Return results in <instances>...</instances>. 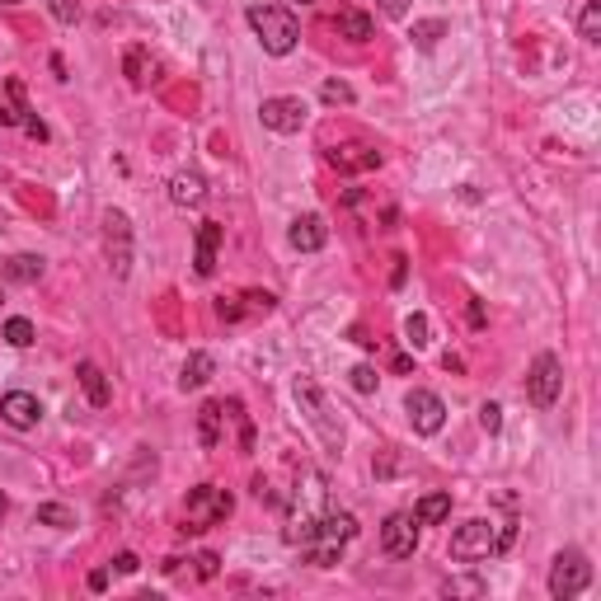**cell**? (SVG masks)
Instances as JSON below:
<instances>
[{"label": "cell", "instance_id": "cell-1", "mask_svg": "<svg viewBox=\"0 0 601 601\" xmlns=\"http://www.w3.org/2000/svg\"><path fill=\"white\" fill-rule=\"evenodd\" d=\"M512 545V526L494 522V517H470L465 526H456L451 536V559L461 564H479V559H494Z\"/></svg>", "mask_w": 601, "mask_h": 601}, {"label": "cell", "instance_id": "cell-2", "mask_svg": "<svg viewBox=\"0 0 601 601\" xmlns=\"http://www.w3.org/2000/svg\"><path fill=\"white\" fill-rule=\"evenodd\" d=\"M353 540H357V517L353 512H324L320 522H315V536H310L301 550H306V559L315 564V569H334Z\"/></svg>", "mask_w": 601, "mask_h": 601}, {"label": "cell", "instance_id": "cell-3", "mask_svg": "<svg viewBox=\"0 0 601 601\" xmlns=\"http://www.w3.org/2000/svg\"><path fill=\"white\" fill-rule=\"evenodd\" d=\"M249 29H254V38L263 43V52L268 57H287L296 47V38H301V24H296L292 10H282V5H249Z\"/></svg>", "mask_w": 601, "mask_h": 601}, {"label": "cell", "instance_id": "cell-4", "mask_svg": "<svg viewBox=\"0 0 601 601\" xmlns=\"http://www.w3.org/2000/svg\"><path fill=\"white\" fill-rule=\"evenodd\" d=\"M235 508V498L226 489H216V484H198L184 503V531H207V526L226 522Z\"/></svg>", "mask_w": 601, "mask_h": 601}, {"label": "cell", "instance_id": "cell-5", "mask_svg": "<svg viewBox=\"0 0 601 601\" xmlns=\"http://www.w3.org/2000/svg\"><path fill=\"white\" fill-rule=\"evenodd\" d=\"M587 583H592V564H587L583 550H559L555 564H550V597L573 601L587 592Z\"/></svg>", "mask_w": 601, "mask_h": 601}, {"label": "cell", "instance_id": "cell-6", "mask_svg": "<svg viewBox=\"0 0 601 601\" xmlns=\"http://www.w3.org/2000/svg\"><path fill=\"white\" fill-rule=\"evenodd\" d=\"M559 390H564V367H559L555 353H540L531 362V376H526V400L536 404V409H550L559 400Z\"/></svg>", "mask_w": 601, "mask_h": 601}, {"label": "cell", "instance_id": "cell-7", "mask_svg": "<svg viewBox=\"0 0 601 601\" xmlns=\"http://www.w3.org/2000/svg\"><path fill=\"white\" fill-rule=\"evenodd\" d=\"M310 118L306 99H296V94H278V99H263L259 104V123L268 127V132H282V137H292V132H301Z\"/></svg>", "mask_w": 601, "mask_h": 601}, {"label": "cell", "instance_id": "cell-8", "mask_svg": "<svg viewBox=\"0 0 601 601\" xmlns=\"http://www.w3.org/2000/svg\"><path fill=\"white\" fill-rule=\"evenodd\" d=\"M381 550L390 559H414L418 550V517L414 512H390L381 526Z\"/></svg>", "mask_w": 601, "mask_h": 601}, {"label": "cell", "instance_id": "cell-9", "mask_svg": "<svg viewBox=\"0 0 601 601\" xmlns=\"http://www.w3.org/2000/svg\"><path fill=\"white\" fill-rule=\"evenodd\" d=\"M404 409H409V423H414V432H423V437L442 432V423H447V404L437 400L432 390H409Z\"/></svg>", "mask_w": 601, "mask_h": 601}, {"label": "cell", "instance_id": "cell-10", "mask_svg": "<svg viewBox=\"0 0 601 601\" xmlns=\"http://www.w3.org/2000/svg\"><path fill=\"white\" fill-rule=\"evenodd\" d=\"M104 240H108V268L118 273V278H127V268H132V226H127L123 212H108L104 216Z\"/></svg>", "mask_w": 601, "mask_h": 601}, {"label": "cell", "instance_id": "cell-11", "mask_svg": "<svg viewBox=\"0 0 601 601\" xmlns=\"http://www.w3.org/2000/svg\"><path fill=\"white\" fill-rule=\"evenodd\" d=\"M287 240H292V249H301V254H315V249L329 245V226H324V216L306 212V216H296L292 221Z\"/></svg>", "mask_w": 601, "mask_h": 601}, {"label": "cell", "instance_id": "cell-12", "mask_svg": "<svg viewBox=\"0 0 601 601\" xmlns=\"http://www.w3.org/2000/svg\"><path fill=\"white\" fill-rule=\"evenodd\" d=\"M0 414H5V423H10V428H33V423L43 418V404L33 400L29 390H10V395L0 400Z\"/></svg>", "mask_w": 601, "mask_h": 601}, {"label": "cell", "instance_id": "cell-13", "mask_svg": "<svg viewBox=\"0 0 601 601\" xmlns=\"http://www.w3.org/2000/svg\"><path fill=\"white\" fill-rule=\"evenodd\" d=\"M170 202L174 207H202L207 202V179L198 170H179L170 179Z\"/></svg>", "mask_w": 601, "mask_h": 601}, {"label": "cell", "instance_id": "cell-14", "mask_svg": "<svg viewBox=\"0 0 601 601\" xmlns=\"http://www.w3.org/2000/svg\"><path fill=\"white\" fill-rule=\"evenodd\" d=\"M216 249H221V226H216V221H202L198 226V254H193L198 278H212L216 273Z\"/></svg>", "mask_w": 601, "mask_h": 601}, {"label": "cell", "instance_id": "cell-15", "mask_svg": "<svg viewBox=\"0 0 601 601\" xmlns=\"http://www.w3.org/2000/svg\"><path fill=\"white\" fill-rule=\"evenodd\" d=\"M216 376V357L212 353H188L184 371H179V390H202Z\"/></svg>", "mask_w": 601, "mask_h": 601}, {"label": "cell", "instance_id": "cell-16", "mask_svg": "<svg viewBox=\"0 0 601 601\" xmlns=\"http://www.w3.org/2000/svg\"><path fill=\"white\" fill-rule=\"evenodd\" d=\"M76 376H80V390H85V400L94 404V409H104L113 395H108V381H104V371H99V362H80L76 367Z\"/></svg>", "mask_w": 601, "mask_h": 601}, {"label": "cell", "instance_id": "cell-17", "mask_svg": "<svg viewBox=\"0 0 601 601\" xmlns=\"http://www.w3.org/2000/svg\"><path fill=\"white\" fill-rule=\"evenodd\" d=\"M221 418H226V409H221V404H202V409H198V442H202V447H207V451H212V447H221Z\"/></svg>", "mask_w": 601, "mask_h": 601}, {"label": "cell", "instance_id": "cell-18", "mask_svg": "<svg viewBox=\"0 0 601 601\" xmlns=\"http://www.w3.org/2000/svg\"><path fill=\"white\" fill-rule=\"evenodd\" d=\"M0 273H5V282H24V287H29V282L43 278V259H38V254H15V259H5Z\"/></svg>", "mask_w": 601, "mask_h": 601}, {"label": "cell", "instance_id": "cell-19", "mask_svg": "<svg viewBox=\"0 0 601 601\" xmlns=\"http://www.w3.org/2000/svg\"><path fill=\"white\" fill-rule=\"evenodd\" d=\"M414 517H418V526H442L451 517V494H423Z\"/></svg>", "mask_w": 601, "mask_h": 601}, {"label": "cell", "instance_id": "cell-20", "mask_svg": "<svg viewBox=\"0 0 601 601\" xmlns=\"http://www.w3.org/2000/svg\"><path fill=\"white\" fill-rule=\"evenodd\" d=\"M24 85L19 80H10L5 85V99H0V127H24Z\"/></svg>", "mask_w": 601, "mask_h": 601}, {"label": "cell", "instance_id": "cell-21", "mask_svg": "<svg viewBox=\"0 0 601 601\" xmlns=\"http://www.w3.org/2000/svg\"><path fill=\"white\" fill-rule=\"evenodd\" d=\"M127 80H132V85H151V76H155V57L151 52H146V47H127Z\"/></svg>", "mask_w": 601, "mask_h": 601}, {"label": "cell", "instance_id": "cell-22", "mask_svg": "<svg viewBox=\"0 0 601 601\" xmlns=\"http://www.w3.org/2000/svg\"><path fill=\"white\" fill-rule=\"evenodd\" d=\"M339 33L348 38V43H367L371 33H376V24H371V15H362V10H343V15H339Z\"/></svg>", "mask_w": 601, "mask_h": 601}, {"label": "cell", "instance_id": "cell-23", "mask_svg": "<svg viewBox=\"0 0 601 601\" xmlns=\"http://www.w3.org/2000/svg\"><path fill=\"white\" fill-rule=\"evenodd\" d=\"M409 38H414L418 52H432V47H437L442 38H447V19H418Z\"/></svg>", "mask_w": 601, "mask_h": 601}, {"label": "cell", "instance_id": "cell-24", "mask_svg": "<svg viewBox=\"0 0 601 601\" xmlns=\"http://www.w3.org/2000/svg\"><path fill=\"white\" fill-rule=\"evenodd\" d=\"M329 160H334V165H339V170H376V165H381V155L376 151H367V146H348V151H334L329 155Z\"/></svg>", "mask_w": 601, "mask_h": 601}, {"label": "cell", "instance_id": "cell-25", "mask_svg": "<svg viewBox=\"0 0 601 601\" xmlns=\"http://www.w3.org/2000/svg\"><path fill=\"white\" fill-rule=\"evenodd\" d=\"M33 517H38V526H57V531L76 526V512L66 508V503H43V508L33 512Z\"/></svg>", "mask_w": 601, "mask_h": 601}, {"label": "cell", "instance_id": "cell-26", "mask_svg": "<svg viewBox=\"0 0 601 601\" xmlns=\"http://www.w3.org/2000/svg\"><path fill=\"white\" fill-rule=\"evenodd\" d=\"M578 33H583V43H601V0H587V5H583Z\"/></svg>", "mask_w": 601, "mask_h": 601}, {"label": "cell", "instance_id": "cell-27", "mask_svg": "<svg viewBox=\"0 0 601 601\" xmlns=\"http://www.w3.org/2000/svg\"><path fill=\"white\" fill-rule=\"evenodd\" d=\"M0 334H5V343H10V348H29V343L38 339V334H33V324L24 320V315H15V320H5V329H0Z\"/></svg>", "mask_w": 601, "mask_h": 601}, {"label": "cell", "instance_id": "cell-28", "mask_svg": "<svg viewBox=\"0 0 601 601\" xmlns=\"http://www.w3.org/2000/svg\"><path fill=\"white\" fill-rule=\"evenodd\" d=\"M320 99H324V104H353L357 94H353V85H348V80H324Z\"/></svg>", "mask_w": 601, "mask_h": 601}, {"label": "cell", "instance_id": "cell-29", "mask_svg": "<svg viewBox=\"0 0 601 601\" xmlns=\"http://www.w3.org/2000/svg\"><path fill=\"white\" fill-rule=\"evenodd\" d=\"M47 10H52L57 24H76V19H80V0H47Z\"/></svg>", "mask_w": 601, "mask_h": 601}, {"label": "cell", "instance_id": "cell-30", "mask_svg": "<svg viewBox=\"0 0 601 601\" xmlns=\"http://www.w3.org/2000/svg\"><path fill=\"white\" fill-rule=\"evenodd\" d=\"M479 428H484V432H498V428H503V409H498L494 400L479 404Z\"/></svg>", "mask_w": 601, "mask_h": 601}, {"label": "cell", "instance_id": "cell-31", "mask_svg": "<svg viewBox=\"0 0 601 601\" xmlns=\"http://www.w3.org/2000/svg\"><path fill=\"white\" fill-rule=\"evenodd\" d=\"M404 334H409L414 348H423V343H428V320H423V315H409V320H404Z\"/></svg>", "mask_w": 601, "mask_h": 601}, {"label": "cell", "instance_id": "cell-32", "mask_svg": "<svg viewBox=\"0 0 601 601\" xmlns=\"http://www.w3.org/2000/svg\"><path fill=\"white\" fill-rule=\"evenodd\" d=\"M353 390H362V395H371L376 390V371L362 362V367H353Z\"/></svg>", "mask_w": 601, "mask_h": 601}, {"label": "cell", "instance_id": "cell-33", "mask_svg": "<svg viewBox=\"0 0 601 601\" xmlns=\"http://www.w3.org/2000/svg\"><path fill=\"white\" fill-rule=\"evenodd\" d=\"M381 15H386V19H404V15H409V0H381Z\"/></svg>", "mask_w": 601, "mask_h": 601}, {"label": "cell", "instance_id": "cell-34", "mask_svg": "<svg viewBox=\"0 0 601 601\" xmlns=\"http://www.w3.org/2000/svg\"><path fill=\"white\" fill-rule=\"evenodd\" d=\"M113 569H118V573H137V569H141V559L132 555V550H123V555L113 559Z\"/></svg>", "mask_w": 601, "mask_h": 601}, {"label": "cell", "instance_id": "cell-35", "mask_svg": "<svg viewBox=\"0 0 601 601\" xmlns=\"http://www.w3.org/2000/svg\"><path fill=\"white\" fill-rule=\"evenodd\" d=\"M193 564H198V573H202V578H216V564H221V559H216V555H198V559H193Z\"/></svg>", "mask_w": 601, "mask_h": 601}, {"label": "cell", "instance_id": "cell-36", "mask_svg": "<svg viewBox=\"0 0 601 601\" xmlns=\"http://www.w3.org/2000/svg\"><path fill=\"white\" fill-rule=\"evenodd\" d=\"M104 587H108V573L94 569V573H90V592H104Z\"/></svg>", "mask_w": 601, "mask_h": 601}, {"label": "cell", "instance_id": "cell-37", "mask_svg": "<svg viewBox=\"0 0 601 601\" xmlns=\"http://www.w3.org/2000/svg\"><path fill=\"white\" fill-rule=\"evenodd\" d=\"M447 592H484L479 583H447Z\"/></svg>", "mask_w": 601, "mask_h": 601}, {"label": "cell", "instance_id": "cell-38", "mask_svg": "<svg viewBox=\"0 0 601 601\" xmlns=\"http://www.w3.org/2000/svg\"><path fill=\"white\" fill-rule=\"evenodd\" d=\"M5 512H10V498H5V489H0V522H5Z\"/></svg>", "mask_w": 601, "mask_h": 601}, {"label": "cell", "instance_id": "cell-39", "mask_svg": "<svg viewBox=\"0 0 601 601\" xmlns=\"http://www.w3.org/2000/svg\"><path fill=\"white\" fill-rule=\"evenodd\" d=\"M0 5H24V0H0Z\"/></svg>", "mask_w": 601, "mask_h": 601}, {"label": "cell", "instance_id": "cell-40", "mask_svg": "<svg viewBox=\"0 0 601 601\" xmlns=\"http://www.w3.org/2000/svg\"><path fill=\"white\" fill-rule=\"evenodd\" d=\"M301 5H310V0H301Z\"/></svg>", "mask_w": 601, "mask_h": 601}]
</instances>
